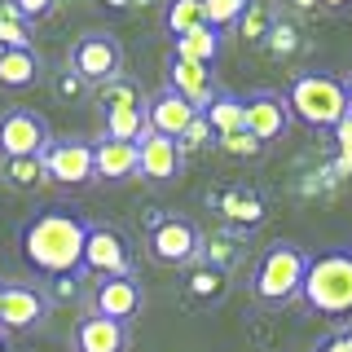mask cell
I'll list each match as a JSON object with an SVG mask.
<instances>
[{
  "mask_svg": "<svg viewBox=\"0 0 352 352\" xmlns=\"http://www.w3.org/2000/svg\"><path fill=\"white\" fill-rule=\"evenodd\" d=\"M84 242H88V220L71 207H49V212L31 216L18 234L22 260L44 278H62V273L84 269Z\"/></svg>",
  "mask_w": 352,
  "mask_h": 352,
  "instance_id": "obj_1",
  "label": "cell"
},
{
  "mask_svg": "<svg viewBox=\"0 0 352 352\" xmlns=\"http://www.w3.org/2000/svg\"><path fill=\"white\" fill-rule=\"evenodd\" d=\"M286 106H291V119H300V124L335 132L339 119L348 115V88L326 71H304L286 88Z\"/></svg>",
  "mask_w": 352,
  "mask_h": 352,
  "instance_id": "obj_2",
  "label": "cell"
},
{
  "mask_svg": "<svg viewBox=\"0 0 352 352\" xmlns=\"http://www.w3.org/2000/svg\"><path fill=\"white\" fill-rule=\"evenodd\" d=\"M300 300L313 308V313L348 317L352 313V251H326V256H313Z\"/></svg>",
  "mask_w": 352,
  "mask_h": 352,
  "instance_id": "obj_3",
  "label": "cell"
},
{
  "mask_svg": "<svg viewBox=\"0 0 352 352\" xmlns=\"http://www.w3.org/2000/svg\"><path fill=\"white\" fill-rule=\"evenodd\" d=\"M308 256L304 247L295 242H273L269 251L260 256V269H256V282H251V295L260 304H286L304 291V278H308Z\"/></svg>",
  "mask_w": 352,
  "mask_h": 352,
  "instance_id": "obj_4",
  "label": "cell"
},
{
  "mask_svg": "<svg viewBox=\"0 0 352 352\" xmlns=\"http://www.w3.org/2000/svg\"><path fill=\"white\" fill-rule=\"evenodd\" d=\"M150 234V256L159 264H194L198 251H203V234L190 216H159V212H146L141 216Z\"/></svg>",
  "mask_w": 352,
  "mask_h": 352,
  "instance_id": "obj_5",
  "label": "cell"
},
{
  "mask_svg": "<svg viewBox=\"0 0 352 352\" xmlns=\"http://www.w3.org/2000/svg\"><path fill=\"white\" fill-rule=\"evenodd\" d=\"M66 66H71L75 75H80L84 84H110L124 75V44L115 36H106V31H93V36H80L71 44V53H66Z\"/></svg>",
  "mask_w": 352,
  "mask_h": 352,
  "instance_id": "obj_6",
  "label": "cell"
},
{
  "mask_svg": "<svg viewBox=\"0 0 352 352\" xmlns=\"http://www.w3.org/2000/svg\"><path fill=\"white\" fill-rule=\"evenodd\" d=\"M132 273V242L115 225H88L84 242V278H128Z\"/></svg>",
  "mask_w": 352,
  "mask_h": 352,
  "instance_id": "obj_7",
  "label": "cell"
},
{
  "mask_svg": "<svg viewBox=\"0 0 352 352\" xmlns=\"http://www.w3.org/2000/svg\"><path fill=\"white\" fill-rule=\"evenodd\" d=\"M53 146L49 124L27 106H14L0 115V163L5 159H31V154H44Z\"/></svg>",
  "mask_w": 352,
  "mask_h": 352,
  "instance_id": "obj_8",
  "label": "cell"
},
{
  "mask_svg": "<svg viewBox=\"0 0 352 352\" xmlns=\"http://www.w3.org/2000/svg\"><path fill=\"white\" fill-rule=\"evenodd\" d=\"M207 203H212V212L220 216V225L238 229V234L264 225V216H269L264 194L251 190V185H220V190H207Z\"/></svg>",
  "mask_w": 352,
  "mask_h": 352,
  "instance_id": "obj_9",
  "label": "cell"
},
{
  "mask_svg": "<svg viewBox=\"0 0 352 352\" xmlns=\"http://www.w3.org/2000/svg\"><path fill=\"white\" fill-rule=\"evenodd\" d=\"M44 168H49L53 185H88L97 181V159H93V141L80 137H62L44 150Z\"/></svg>",
  "mask_w": 352,
  "mask_h": 352,
  "instance_id": "obj_10",
  "label": "cell"
},
{
  "mask_svg": "<svg viewBox=\"0 0 352 352\" xmlns=\"http://www.w3.org/2000/svg\"><path fill=\"white\" fill-rule=\"evenodd\" d=\"M242 128L251 132V137L260 141V146H269V141H278L286 128H291V106H286V93H269V88H260V93L242 97Z\"/></svg>",
  "mask_w": 352,
  "mask_h": 352,
  "instance_id": "obj_11",
  "label": "cell"
},
{
  "mask_svg": "<svg viewBox=\"0 0 352 352\" xmlns=\"http://www.w3.org/2000/svg\"><path fill=\"white\" fill-rule=\"evenodd\" d=\"M44 308H49V300H44L36 286L9 282L0 291V330L5 335H27V330H36L44 322Z\"/></svg>",
  "mask_w": 352,
  "mask_h": 352,
  "instance_id": "obj_12",
  "label": "cell"
},
{
  "mask_svg": "<svg viewBox=\"0 0 352 352\" xmlns=\"http://www.w3.org/2000/svg\"><path fill=\"white\" fill-rule=\"evenodd\" d=\"M141 282H137V273H128V278H102L93 286V313L97 317H110V322H119V326H128L132 317L141 313Z\"/></svg>",
  "mask_w": 352,
  "mask_h": 352,
  "instance_id": "obj_13",
  "label": "cell"
},
{
  "mask_svg": "<svg viewBox=\"0 0 352 352\" xmlns=\"http://www.w3.org/2000/svg\"><path fill=\"white\" fill-rule=\"evenodd\" d=\"M146 115H150V132H159V137H172V141H181L185 137V128L194 124L203 110H198L194 102H185L176 88H168L163 84L159 93L146 102Z\"/></svg>",
  "mask_w": 352,
  "mask_h": 352,
  "instance_id": "obj_14",
  "label": "cell"
},
{
  "mask_svg": "<svg viewBox=\"0 0 352 352\" xmlns=\"http://www.w3.org/2000/svg\"><path fill=\"white\" fill-rule=\"evenodd\" d=\"M168 88H176V93H181L185 102H194L198 110H207L220 97L216 84H212V71H207L203 62L181 58V53H168Z\"/></svg>",
  "mask_w": 352,
  "mask_h": 352,
  "instance_id": "obj_15",
  "label": "cell"
},
{
  "mask_svg": "<svg viewBox=\"0 0 352 352\" xmlns=\"http://www.w3.org/2000/svg\"><path fill=\"white\" fill-rule=\"evenodd\" d=\"M93 159H97V181H128V176H141V150L137 141H115V137H97L93 141Z\"/></svg>",
  "mask_w": 352,
  "mask_h": 352,
  "instance_id": "obj_16",
  "label": "cell"
},
{
  "mask_svg": "<svg viewBox=\"0 0 352 352\" xmlns=\"http://www.w3.org/2000/svg\"><path fill=\"white\" fill-rule=\"evenodd\" d=\"M71 348L75 352H128V326L88 313L71 330Z\"/></svg>",
  "mask_w": 352,
  "mask_h": 352,
  "instance_id": "obj_17",
  "label": "cell"
},
{
  "mask_svg": "<svg viewBox=\"0 0 352 352\" xmlns=\"http://www.w3.org/2000/svg\"><path fill=\"white\" fill-rule=\"evenodd\" d=\"M137 150H141V176L154 185H168L176 172H181V146H176L172 137H159V132H146V137L137 141Z\"/></svg>",
  "mask_w": 352,
  "mask_h": 352,
  "instance_id": "obj_18",
  "label": "cell"
},
{
  "mask_svg": "<svg viewBox=\"0 0 352 352\" xmlns=\"http://www.w3.org/2000/svg\"><path fill=\"white\" fill-rule=\"evenodd\" d=\"M242 256H247V247H242V234H238V229H225V225H220L212 238H203L198 264H212V269L229 273L234 264H242Z\"/></svg>",
  "mask_w": 352,
  "mask_h": 352,
  "instance_id": "obj_19",
  "label": "cell"
},
{
  "mask_svg": "<svg viewBox=\"0 0 352 352\" xmlns=\"http://www.w3.org/2000/svg\"><path fill=\"white\" fill-rule=\"evenodd\" d=\"M36 80H40L36 49H5L0 44V84L5 88H31Z\"/></svg>",
  "mask_w": 352,
  "mask_h": 352,
  "instance_id": "obj_20",
  "label": "cell"
},
{
  "mask_svg": "<svg viewBox=\"0 0 352 352\" xmlns=\"http://www.w3.org/2000/svg\"><path fill=\"white\" fill-rule=\"evenodd\" d=\"M172 53H181V58H190V62L212 66V62H220V53H225V36H220V31H212V27L203 22V27H194L190 36L172 40Z\"/></svg>",
  "mask_w": 352,
  "mask_h": 352,
  "instance_id": "obj_21",
  "label": "cell"
},
{
  "mask_svg": "<svg viewBox=\"0 0 352 352\" xmlns=\"http://www.w3.org/2000/svg\"><path fill=\"white\" fill-rule=\"evenodd\" d=\"M5 172V185L14 194H36L44 181H49V168H44V154H31V159H5L0 163Z\"/></svg>",
  "mask_w": 352,
  "mask_h": 352,
  "instance_id": "obj_22",
  "label": "cell"
},
{
  "mask_svg": "<svg viewBox=\"0 0 352 352\" xmlns=\"http://www.w3.org/2000/svg\"><path fill=\"white\" fill-rule=\"evenodd\" d=\"M102 132L115 141H141L150 132V115L146 106H132V110H106L102 115Z\"/></svg>",
  "mask_w": 352,
  "mask_h": 352,
  "instance_id": "obj_23",
  "label": "cell"
},
{
  "mask_svg": "<svg viewBox=\"0 0 352 352\" xmlns=\"http://www.w3.org/2000/svg\"><path fill=\"white\" fill-rule=\"evenodd\" d=\"M203 115H207V124H212L216 141H220V137H234V132H242V115H247V110H242V97L238 93H220L216 102L203 110Z\"/></svg>",
  "mask_w": 352,
  "mask_h": 352,
  "instance_id": "obj_24",
  "label": "cell"
},
{
  "mask_svg": "<svg viewBox=\"0 0 352 352\" xmlns=\"http://www.w3.org/2000/svg\"><path fill=\"white\" fill-rule=\"evenodd\" d=\"M97 106L106 110H132V106H146V97H141V84L128 80V75H119V80L110 84H97Z\"/></svg>",
  "mask_w": 352,
  "mask_h": 352,
  "instance_id": "obj_25",
  "label": "cell"
},
{
  "mask_svg": "<svg viewBox=\"0 0 352 352\" xmlns=\"http://www.w3.org/2000/svg\"><path fill=\"white\" fill-rule=\"evenodd\" d=\"M194 27H203V0H168V9H163V31H168L172 40L190 36Z\"/></svg>",
  "mask_w": 352,
  "mask_h": 352,
  "instance_id": "obj_26",
  "label": "cell"
},
{
  "mask_svg": "<svg viewBox=\"0 0 352 352\" xmlns=\"http://www.w3.org/2000/svg\"><path fill=\"white\" fill-rule=\"evenodd\" d=\"M225 278L229 273L212 269V264H190V278H185V291H190V300H220L225 295Z\"/></svg>",
  "mask_w": 352,
  "mask_h": 352,
  "instance_id": "obj_27",
  "label": "cell"
},
{
  "mask_svg": "<svg viewBox=\"0 0 352 352\" xmlns=\"http://www.w3.org/2000/svg\"><path fill=\"white\" fill-rule=\"evenodd\" d=\"M0 44L5 49H31V22L18 14L14 0H0Z\"/></svg>",
  "mask_w": 352,
  "mask_h": 352,
  "instance_id": "obj_28",
  "label": "cell"
},
{
  "mask_svg": "<svg viewBox=\"0 0 352 352\" xmlns=\"http://www.w3.org/2000/svg\"><path fill=\"white\" fill-rule=\"evenodd\" d=\"M273 22H278V18H273V9L264 5V0H251L247 14L238 18V27H234V31H238V36L247 40V44H264V40H269V31H273Z\"/></svg>",
  "mask_w": 352,
  "mask_h": 352,
  "instance_id": "obj_29",
  "label": "cell"
},
{
  "mask_svg": "<svg viewBox=\"0 0 352 352\" xmlns=\"http://www.w3.org/2000/svg\"><path fill=\"white\" fill-rule=\"evenodd\" d=\"M247 5H251V0H203V22L225 36V31L238 27V18L247 14Z\"/></svg>",
  "mask_w": 352,
  "mask_h": 352,
  "instance_id": "obj_30",
  "label": "cell"
},
{
  "mask_svg": "<svg viewBox=\"0 0 352 352\" xmlns=\"http://www.w3.org/2000/svg\"><path fill=\"white\" fill-rule=\"evenodd\" d=\"M264 49L273 53V58H291V53H300L304 49V36H300V27L295 22H273V31H269V40H264Z\"/></svg>",
  "mask_w": 352,
  "mask_h": 352,
  "instance_id": "obj_31",
  "label": "cell"
},
{
  "mask_svg": "<svg viewBox=\"0 0 352 352\" xmlns=\"http://www.w3.org/2000/svg\"><path fill=\"white\" fill-rule=\"evenodd\" d=\"M84 295V269L80 273H62V278L44 282V300L49 304H75Z\"/></svg>",
  "mask_w": 352,
  "mask_h": 352,
  "instance_id": "obj_32",
  "label": "cell"
},
{
  "mask_svg": "<svg viewBox=\"0 0 352 352\" xmlns=\"http://www.w3.org/2000/svg\"><path fill=\"white\" fill-rule=\"evenodd\" d=\"M216 150L225 154V159H256V154H264V146H260L256 137H251L247 128L234 132V137H220V141H216Z\"/></svg>",
  "mask_w": 352,
  "mask_h": 352,
  "instance_id": "obj_33",
  "label": "cell"
},
{
  "mask_svg": "<svg viewBox=\"0 0 352 352\" xmlns=\"http://www.w3.org/2000/svg\"><path fill=\"white\" fill-rule=\"evenodd\" d=\"M181 146V154H198V150H207V146H216V132H212V124H207V115H198L190 128H185V137L176 141Z\"/></svg>",
  "mask_w": 352,
  "mask_h": 352,
  "instance_id": "obj_34",
  "label": "cell"
},
{
  "mask_svg": "<svg viewBox=\"0 0 352 352\" xmlns=\"http://www.w3.org/2000/svg\"><path fill=\"white\" fill-rule=\"evenodd\" d=\"M53 93H58V102H80V97L88 93V84L71 71V66H66V71L53 75Z\"/></svg>",
  "mask_w": 352,
  "mask_h": 352,
  "instance_id": "obj_35",
  "label": "cell"
},
{
  "mask_svg": "<svg viewBox=\"0 0 352 352\" xmlns=\"http://www.w3.org/2000/svg\"><path fill=\"white\" fill-rule=\"evenodd\" d=\"M335 146H339V172H352V115L339 119V128H335Z\"/></svg>",
  "mask_w": 352,
  "mask_h": 352,
  "instance_id": "obj_36",
  "label": "cell"
},
{
  "mask_svg": "<svg viewBox=\"0 0 352 352\" xmlns=\"http://www.w3.org/2000/svg\"><path fill=\"white\" fill-rule=\"evenodd\" d=\"M14 5H18V14L27 18V22H36V18H49L58 0H14Z\"/></svg>",
  "mask_w": 352,
  "mask_h": 352,
  "instance_id": "obj_37",
  "label": "cell"
},
{
  "mask_svg": "<svg viewBox=\"0 0 352 352\" xmlns=\"http://www.w3.org/2000/svg\"><path fill=\"white\" fill-rule=\"evenodd\" d=\"M313 352H348V348H344V339H339V330H335V335H330V339H322V344H317Z\"/></svg>",
  "mask_w": 352,
  "mask_h": 352,
  "instance_id": "obj_38",
  "label": "cell"
},
{
  "mask_svg": "<svg viewBox=\"0 0 352 352\" xmlns=\"http://www.w3.org/2000/svg\"><path fill=\"white\" fill-rule=\"evenodd\" d=\"M322 9H330V14H344V9H352V0H322Z\"/></svg>",
  "mask_w": 352,
  "mask_h": 352,
  "instance_id": "obj_39",
  "label": "cell"
},
{
  "mask_svg": "<svg viewBox=\"0 0 352 352\" xmlns=\"http://www.w3.org/2000/svg\"><path fill=\"white\" fill-rule=\"evenodd\" d=\"M295 9H300V14H313V9H322V0H291Z\"/></svg>",
  "mask_w": 352,
  "mask_h": 352,
  "instance_id": "obj_40",
  "label": "cell"
},
{
  "mask_svg": "<svg viewBox=\"0 0 352 352\" xmlns=\"http://www.w3.org/2000/svg\"><path fill=\"white\" fill-rule=\"evenodd\" d=\"M97 5H106V9H132V0H97Z\"/></svg>",
  "mask_w": 352,
  "mask_h": 352,
  "instance_id": "obj_41",
  "label": "cell"
},
{
  "mask_svg": "<svg viewBox=\"0 0 352 352\" xmlns=\"http://www.w3.org/2000/svg\"><path fill=\"white\" fill-rule=\"evenodd\" d=\"M344 88H348V115H352V75L344 80Z\"/></svg>",
  "mask_w": 352,
  "mask_h": 352,
  "instance_id": "obj_42",
  "label": "cell"
},
{
  "mask_svg": "<svg viewBox=\"0 0 352 352\" xmlns=\"http://www.w3.org/2000/svg\"><path fill=\"white\" fill-rule=\"evenodd\" d=\"M0 352H9V344H5V330H0Z\"/></svg>",
  "mask_w": 352,
  "mask_h": 352,
  "instance_id": "obj_43",
  "label": "cell"
},
{
  "mask_svg": "<svg viewBox=\"0 0 352 352\" xmlns=\"http://www.w3.org/2000/svg\"><path fill=\"white\" fill-rule=\"evenodd\" d=\"M132 5H154V0H132Z\"/></svg>",
  "mask_w": 352,
  "mask_h": 352,
  "instance_id": "obj_44",
  "label": "cell"
},
{
  "mask_svg": "<svg viewBox=\"0 0 352 352\" xmlns=\"http://www.w3.org/2000/svg\"><path fill=\"white\" fill-rule=\"evenodd\" d=\"M0 291H5V286H0Z\"/></svg>",
  "mask_w": 352,
  "mask_h": 352,
  "instance_id": "obj_45",
  "label": "cell"
}]
</instances>
